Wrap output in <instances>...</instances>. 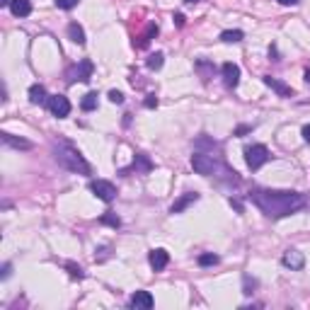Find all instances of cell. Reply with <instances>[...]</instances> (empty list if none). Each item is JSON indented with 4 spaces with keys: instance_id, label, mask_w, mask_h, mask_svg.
I'll return each mask as SVG.
<instances>
[{
    "instance_id": "cell-9",
    "label": "cell",
    "mask_w": 310,
    "mask_h": 310,
    "mask_svg": "<svg viewBox=\"0 0 310 310\" xmlns=\"http://www.w3.org/2000/svg\"><path fill=\"white\" fill-rule=\"evenodd\" d=\"M128 305H131V308H136V310H150L155 305V301H153V296H150L148 291H136L134 296H131Z\"/></svg>"
},
{
    "instance_id": "cell-30",
    "label": "cell",
    "mask_w": 310,
    "mask_h": 310,
    "mask_svg": "<svg viewBox=\"0 0 310 310\" xmlns=\"http://www.w3.org/2000/svg\"><path fill=\"white\" fill-rule=\"evenodd\" d=\"M230 206H233V209H235L237 213H242V204H240L237 199H230Z\"/></svg>"
},
{
    "instance_id": "cell-11",
    "label": "cell",
    "mask_w": 310,
    "mask_h": 310,
    "mask_svg": "<svg viewBox=\"0 0 310 310\" xmlns=\"http://www.w3.org/2000/svg\"><path fill=\"white\" fill-rule=\"evenodd\" d=\"M148 262H150V267H153L155 272H160V269H165L167 267V262H170V255H167V250H153L150 255H148Z\"/></svg>"
},
{
    "instance_id": "cell-1",
    "label": "cell",
    "mask_w": 310,
    "mask_h": 310,
    "mask_svg": "<svg viewBox=\"0 0 310 310\" xmlns=\"http://www.w3.org/2000/svg\"><path fill=\"white\" fill-rule=\"evenodd\" d=\"M252 204L269 218H283L305 209V196L298 192H276V189H252Z\"/></svg>"
},
{
    "instance_id": "cell-26",
    "label": "cell",
    "mask_w": 310,
    "mask_h": 310,
    "mask_svg": "<svg viewBox=\"0 0 310 310\" xmlns=\"http://www.w3.org/2000/svg\"><path fill=\"white\" fill-rule=\"evenodd\" d=\"M109 100L114 102V104H121V102H124V95H121L119 90H112L109 92Z\"/></svg>"
},
{
    "instance_id": "cell-31",
    "label": "cell",
    "mask_w": 310,
    "mask_h": 310,
    "mask_svg": "<svg viewBox=\"0 0 310 310\" xmlns=\"http://www.w3.org/2000/svg\"><path fill=\"white\" fill-rule=\"evenodd\" d=\"M303 138H305V143H310V124L303 126Z\"/></svg>"
},
{
    "instance_id": "cell-33",
    "label": "cell",
    "mask_w": 310,
    "mask_h": 310,
    "mask_svg": "<svg viewBox=\"0 0 310 310\" xmlns=\"http://www.w3.org/2000/svg\"><path fill=\"white\" fill-rule=\"evenodd\" d=\"M10 269H12V267H10V264H5V267H3V279H8V276H10Z\"/></svg>"
},
{
    "instance_id": "cell-23",
    "label": "cell",
    "mask_w": 310,
    "mask_h": 310,
    "mask_svg": "<svg viewBox=\"0 0 310 310\" xmlns=\"http://www.w3.org/2000/svg\"><path fill=\"white\" fill-rule=\"evenodd\" d=\"M148 68H150V71H160V68H163V54L150 56V58H148Z\"/></svg>"
},
{
    "instance_id": "cell-17",
    "label": "cell",
    "mask_w": 310,
    "mask_h": 310,
    "mask_svg": "<svg viewBox=\"0 0 310 310\" xmlns=\"http://www.w3.org/2000/svg\"><path fill=\"white\" fill-rule=\"evenodd\" d=\"M29 102H32V104H44L46 102V90L41 85H32V87H29Z\"/></svg>"
},
{
    "instance_id": "cell-19",
    "label": "cell",
    "mask_w": 310,
    "mask_h": 310,
    "mask_svg": "<svg viewBox=\"0 0 310 310\" xmlns=\"http://www.w3.org/2000/svg\"><path fill=\"white\" fill-rule=\"evenodd\" d=\"M134 170H136V172L138 170H141V172H150V170H153V163H150L143 153H138L136 160H134Z\"/></svg>"
},
{
    "instance_id": "cell-35",
    "label": "cell",
    "mask_w": 310,
    "mask_h": 310,
    "mask_svg": "<svg viewBox=\"0 0 310 310\" xmlns=\"http://www.w3.org/2000/svg\"><path fill=\"white\" fill-rule=\"evenodd\" d=\"M10 3H12V0H0V5H3V8H5V5H10Z\"/></svg>"
},
{
    "instance_id": "cell-29",
    "label": "cell",
    "mask_w": 310,
    "mask_h": 310,
    "mask_svg": "<svg viewBox=\"0 0 310 310\" xmlns=\"http://www.w3.org/2000/svg\"><path fill=\"white\" fill-rule=\"evenodd\" d=\"M174 25H177V27H184V15H182V12H177V15H174Z\"/></svg>"
},
{
    "instance_id": "cell-10",
    "label": "cell",
    "mask_w": 310,
    "mask_h": 310,
    "mask_svg": "<svg viewBox=\"0 0 310 310\" xmlns=\"http://www.w3.org/2000/svg\"><path fill=\"white\" fill-rule=\"evenodd\" d=\"M92 71H95V65H92V61H87V58H85V61H80V63L75 65V71L71 75H73V78H71V82L73 80H80V82H87L92 78Z\"/></svg>"
},
{
    "instance_id": "cell-20",
    "label": "cell",
    "mask_w": 310,
    "mask_h": 310,
    "mask_svg": "<svg viewBox=\"0 0 310 310\" xmlns=\"http://www.w3.org/2000/svg\"><path fill=\"white\" fill-rule=\"evenodd\" d=\"M242 37H245V34H242L240 29H226V32L220 34V39H223L226 44H237V41H242Z\"/></svg>"
},
{
    "instance_id": "cell-28",
    "label": "cell",
    "mask_w": 310,
    "mask_h": 310,
    "mask_svg": "<svg viewBox=\"0 0 310 310\" xmlns=\"http://www.w3.org/2000/svg\"><path fill=\"white\" fill-rule=\"evenodd\" d=\"M255 286H257V281H255V279L250 281V276H245V293H247V296L252 293V289H255Z\"/></svg>"
},
{
    "instance_id": "cell-7",
    "label": "cell",
    "mask_w": 310,
    "mask_h": 310,
    "mask_svg": "<svg viewBox=\"0 0 310 310\" xmlns=\"http://www.w3.org/2000/svg\"><path fill=\"white\" fill-rule=\"evenodd\" d=\"M281 264L286 267V269H293V272H298V269H303L305 267V257H303V252H298V250H286L281 257Z\"/></svg>"
},
{
    "instance_id": "cell-12",
    "label": "cell",
    "mask_w": 310,
    "mask_h": 310,
    "mask_svg": "<svg viewBox=\"0 0 310 310\" xmlns=\"http://www.w3.org/2000/svg\"><path fill=\"white\" fill-rule=\"evenodd\" d=\"M194 201H199V194L196 192H187V194H182L180 199L174 201L172 206H170V213H182L187 206H192Z\"/></svg>"
},
{
    "instance_id": "cell-6",
    "label": "cell",
    "mask_w": 310,
    "mask_h": 310,
    "mask_svg": "<svg viewBox=\"0 0 310 310\" xmlns=\"http://www.w3.org/2000/svg\"><path fill=\"white\" fill-rule=\"evenodd\" d=\"M49 109H51L54 117L63 119L71 114V102H68L65 95H54V97H49Z\"/></svg>"
},
{
    "instance_id": "cell-18",
    "label": "cell",
    "mask_w": 310,
    "mask_h": 310,
    "mask_svg": "<svg viewBox=\"0 0 310 310\" xmlns=\"http://www.w3.org/2000/svg\"><path fill=\"white\" fill-rule=\"evenodd\" d=\"M80 109L82 112L97 109V92H87V95L82 97V100H80Z\"/></svg>"
},
{
    "instance_id": "cell-34",
    "label": "cell",
    "mask_w": 310,
    "mask_h": 310,
    "mask_svg": "<svg viewBox=\"0 0 310 310\" xmlns=\"http://www.w3.org/2000/svg\"><path fill=\"white\" fill-rule=\"evenodd\" d=\"M305 82H308V85H310V68H308V71H305Z\"/></svg>"
},
{
    "instance_id": "cell-15",
    "label": "cell",
    "mask_w": 310,
    "mask_h": 310,
    "mask_svg": "<svg viewBox=\"0 0 310 310\" xmlns=\"http://www.w3.org/2000/svg\"><path fill=\"white\" fill-rule=\"evenodd\" d=\"M68 37L73 39L78 46L85 44V32H82V27L78 25V22H71V25H68Z\"/></svg>"
},
{
    "instance_id": "cell-25",
    "label": "cell",
    "mask_w": 310,
    "mask_h": 310,
    "mask_svg": "<svg viewBox=\"0 0 310 310\" xmlns=\"http://www.w3.org/2000/svg\"><path fill=\"white\" fill-rule=\"evenodd\" d=\"M56 5L61 10H73L78 5V0H56Z\"/></svg>"
},
{
    "instance_id": "cell-24",
    "label": "cell",
    "mask_w": 310,
    "mask_h": 310,
    "mask_svg": "<svg viewBox=\"0 0 310 310\" xmlns=\"http://www.w3.org/2000/svg\"><path fill=\"white\" fill-rule=\"evenodd\" d=\"M65 269L71 272V276H73V279H82V276H85V274H82V269H80V267H75L73 262H68V264H65Z\"/></svg>"
},
{
    "instance_id": "cell-4",
    "label": "cell",
    "mask_w": 310,
    "mask_h": 310,
    "mask_svg": "<svg viewBox=\"0 0 310 310\" xmlns=\"http://www.w3.org/2000/svg\"><path fill=\"white\" fill-rule=\"evenodd\" d=\"M192 167L196 174H213L218 170V163L206 153H194L192 155Z\"/></svg>"
},
{
    "instance_id": "cell-21",
    "label": "cell",
    "mask_w": 310,
    "mask_h": 310,
    "mask_svg": "<svg viewBox=\"0 0 310 310\" xmlns=\"http://www.w3.org/2000/svg\"><path fill=\"white\" fill-rule=\"evenodd\" d=\"M213 264H218V255H213V252L199 255V267H213Z\"/></svg>"
},
{
    "instance_id": "cell-5",
    "label": "cell",
    "mask_w": 310,
    "mask_h": 310,
    "mask_svg": "<svg viewBox=\"0 0 310 310\" xmlns=\"http://www.w3.org/2000/svg\"><path fill=\"white\" fill-rule=\"evenodd\" d=\"M90 192L97 196V199L102 201H114V196H117V187L112 182H107V180H92L90 182Z\"/></svg>"
},
{
    "instance_id": "cell-2",
    "label": "cell",
    "mask_w": 310,
    "mask_h": 310,
    "mask_svg": "<svg viewBox=\"0 0 310 310\" xmlns=\"http://www.w3.org/2000/svg\"><path fill=\"white\" fill-rule=\"evenodd\" d=\"M54 158L61 167L71 170V172H80V174H90L92 172L90 163L80 155V150L73 148L71 143H65V141H61L58 146H54Z\"/></svg>"
},
{
    "instance_id": "cell-36",
    "label": "cell",
    "mask_w": 310,
    "mask_h": 310,
    "mask_svg": "<svg viewBox=\"0 0 310 310\" xmlns=\"http://www.w3.org/2000/svg\"><path fill=\"white\" fill-rule=\"evenodd\" d=\"M184 3H189V5H194V3H199V0H184Z\"/></svg>"
},
{
    "instance_id": "cell-3",
    "label": "cell",
    "mask_w": 310,
    "mask_h": 310,
    "mask_svg": "<svg viewBox=\"0 0 310 310\" xmlns=\"http://www.w3.org/2000/svg\"><path fill=\"white\" fill-rule=\"evenodd\" d=\"M269 150H267V146H262V143H257V146H247L245 148V163L250 170H259L264 163H269Z\"/></svg>"
},
{
    "instance_id": "cell-32",
    "label": "cell",
    "mask_w": 310,
    "mask_h": 310,
    "mask_svg": "<svg viewBox=\"0 0 310 310\" xmlns=\"http://www.w3.org/2000/svg\"><path fill=\"white\" fill-rule=\"evenodd\" d=\"M279 3H281V5H298L301 0H279Z\"/></svg>"
},
{
    "instance_id": "cell-13",
    "label": "cell",
    "mask_w": 310,
    "mask_h": 310,
    "mask_svg": "<svg viewBox=\"0 0 310 310\" xmlns=\"http://www.w3.org/2000/svg\"><path fill=\"white\" fill-rule=\"evenodd\" d=\"M264 85H267V87H272L274 92H279L281 97H291V95H293V90L286 85V82L276 80V78H272V75H267V78H264Z\"/></svg>"
},
{
    "instance_id": "cell-22",
    "label": "cell",
    "mask_w": 310,
    "mask_h": 310,
    "mask_svg": "<svg viewBox=\"0 0 310 310\" xmlns=\"http://www.w3.org/2000/svg\"><path fill=\"white\" fill-rule=\"evenodd\" d=\"M100 223H104V226H112V228H119V226H121V220H119V216L109 213V211H107V213H104V216L100 218Z\"/></svg>"
},
{
    "instance_id": "cell-8",
    "label": "cell",
    "mask_w": 310,
    "mask_h": 310,
    "mask_svg": "<svg viewBox=\"0 0 310 310\" xmlns=\"http://www.w3.org/2000/svg\"><path fill=\"white\" fill-rule=\"evenodd\" d=\"M223 82H226V87L228 90H235L237 82H240V68L235 63H223Z\"/></svg>"
},
{
    "instance_id": "cell-14",
    "label": "cell",
    "mask_w": 310,
    "mask_h": 310,
    "mask_svg": "<svg viewBox=\"0 0 310 310\" xmlns=\"http://www.w3.org/2000/svg\"><path fill=\"white\" fill-rule=\"evenodd\" d=\"M10 10H12L15 17H27L29 12H32V3L29 0H12L10 3Z\"/></svg>"
},
{
    "instance_id": "cell-16",
    "label": "cell",
    "mask_w": 310,
    "mask_h": 310,
    "mask_svg": "<svg viewBox=\"0 0 310 310\" xmlns=\"http://www.w3.org/2000/svg\"><path fill=\"white\" fill-rule=\"evenodd\" d=\"M3 143H8V146H12V148H22V150H29V148H32L29 141H25V138H15L12 134H3Z\"/></svg>"
},
{
    "instance_id": "cell-27",
    "label": "cell",
    "mask_w": 310,
    "mask_h": 310,
    "mask_svg": "<svg viewBox=\"0 0 310 310\" xmlns=\"http://www.w3.org/2000/svg\"><path fill=\"white\" fill-rule=\"evenodd\" d=\"M143 104H146L148 109H153V107H158V97H155V95H148V97H146V102H143Z\"/></svg>"
}]
</instances>
